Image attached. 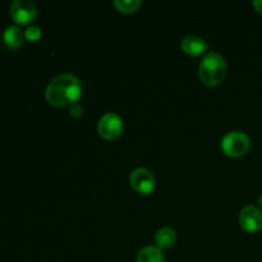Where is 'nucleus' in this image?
I'll use <instances>...</instances> for the list:
<instances>
[{
  "instance_id": "f257e3e1",
  "label": "nucleus",
  "mask_w": 262,
  "mask_h": 262,
  "mask_svg": "<svg viewBox=\"0 0 262 262\" xmlns=\"http://www.w3.org/2000/svg\"><path fill=\"white\" fill-rule=\"evenodd\" d=\"M82 96V84L78 77L71 73L59 74L49 82L45 90V99L56 107L72 106Z\"/></svg>"
},
{
  "instance_id": "f03ea898",
  "label": "nucleus",
  "mask_w": 262,
  "mask_h": 262,
  "mask_svg": "<svg viewBox=\"0 0 262 262\" xmlns=\"http://www.w3.org/2000/svg\"><path fill=\"white\" fill-rule=\"evenodd\" d=\"M227 61L220 54L210 51L199 66V77L205 86L214 87L223 82L227 74Z\"/></svg>"
},
{
  "instance_id": "7ed1b4c3",
  "label": "nucleus",
  "mask_w": 262,
  "mask_h": 262,
  "mask_svg": "<svg viewBox=\"0 0 262 262\" xmlns=\"http://www.w3.org/2000/svg\"><path fill=\"white\" fill-rule=\"evenodd\" d=\"M222 151L229 158H242L250 151L251 140L245 132L232 130L223 137Z\"/></svg>"
},
{
  "instance_id": "20e7f679",
  "label": "nucleus",
  "mask_w": 262,
  "mask_h": 262,
  "mask_svg": "<svg viewBox=\"0 0 262 262\" xmlns=\"http://www.w3.org/2000/svg\"><path fill=\"white\" fill-rule=\"evenodd\" d=\"M97 133L106 141H114L123 133V120L117 113H106L97 123Z\"/></svg>"
},
{
  "instance_id": "39448f33",
  "label": "nucleus",
  "mask_w": 262,
  "mask_h": 262,
  "mask_svg": "<svg viewBox=\"0 0 262 262\" xmlns=\"http://www.w3.org/2000/svg\"><path fill=\"white\" fill-rule=\"evenodd\" d=\"M9 13L17 25H28L37 17V7L31 0H14L10 4Z\"/></svg>"
},
{
  "instance_id": "423d86ee",
  "label": "nucleus",
  "mask_w": 262,
  "mask_h": 262,
  "mask_svg": "<svg viewBox=\"0 0 262 262\" xmlns=\"http://www.w3.org/2000/svg\"><path fill=\"white\" fill-rule=\"evenodd\" d=\"M129 184L137 193L150 194L152 193L156 186V179L154 174L146 168H137L130 173Z\"/></svg>"
},
{
  "instance_id": "0eeeda50",
  "label": "nucleus",
  "mask_w": 262,
  "mask_h": 262,
  "mask_svg": "<svg viewBox=\"0 0 262 262\" xmlns=\"http://www.w3.org/2000/svg\"><path fill=\"white\" fill-rule=\"evenodd\" d=\"M239 225L245 232L257 233L262 229V211L255 205H247L239 212Z\"/></svg>"
},
{
  "instance_id": "6e6552de",
  "label": "nucleus",
  "mask_w": 262,
  "mask_h": 262,
  "mask_svg": "<svg viewBox=\"0 0 262 262\" xmlns=\"http://www.w3.org/2000/svg\"><path fill=\"white\" fill-rule=\"evenodd\" d=\"M181 48L187 55L191 56H200L204 55V54L206 55L207 50H209V45H207L206 41L196 35H188L183 37Z\"/></svg>"
},
{
  "instance_id": "1a4fd4ad",
  "label": "nucleus",
  "mask_w": 262,
  "mask_h": 262,
  "mask_svg": "<svg viewBox=\"0 0 262 262\" xmlns=\"http://www.w3.org/2000/svg\"><path fill=\"white\" fill-rule=\"evenodd\" d=\"M25 32L18 26H9L3 32V42L10 50H17L25 42Z\"/></svg>"
},
{
  "instance_id": "9d476101",
  "label": "nucleus",
  "mask_w": 262,
  "mask_h": 262,
  "mask_svg": "<svg viewBox=\"0 0 262 262\" xmlns=\"http://www.w3.org/2000/svg\"><path fill=\"white\" fill-rule=\"evenodd\" d=\"M177 242V233L176 230H173L171 228H161L160 230H158L155 235V243L156 247L163 250H169V248L173 247Z\"/></svg>"
},
{
  "instance_id": "9b49d317",
  "label": "nucleus",
  "mask_w": 262,
  "mask_h": 262,
  "mask_svg": "<svg viewBox=\"0 0 262 262\" xmlns=\"http://www.w3.org/2000/svg\"><path fill=\"white\" fill-rule=\"evenodd\" d=\"M136 262H164L163 251L156 246H146L137 253Z\"/></svg>"
},
{
  "instance_id": "f8f14e48",
  "label": "nucleus",
  "mask_w": 262,
  "mask_h": 262,
  "mask_svg": "<svg viewBox=\"0 0 262 262\" xmlns=\"http://www.w3.org/2000/svg\"><path fill=\"white\" fill-rule=\"evenodd\" d=\"M141 4H142L141 0H115L114 2V7L123 14L135 13L141 7Z\"/></svg>"
},
{
  "instance_id": "ddd939ff",
  "label": "nucleus",
  "mask_w": 262,
  "mask_h": 262,
  "mask_svg": "<svg viewBox=\"0 0 262 262\" xmlns=\"http://www.w3.org/2000/svg\"><path fill=\"white\" fill-rule=\"evenodd\" d=\"M41 36H42V32H41V28L37 27V26H30V27L26 28L25 37L27 41L35 42V41L40 40Z\"/></svg>"
},
{
  "instance_id": "4468645a",
  "label": "nucleus",
  "mask_w": 262,
  "mask_h": 262,
  "mask_svg": "<svg viewBox=\"0 0 262 262\" xmlns=\"http://www.w3.org/2000/svg\"><path fill=\"white\" fill-rule=\"evenodd\" d=\"M69 115L73 118L82 117V115H83V107H82L78 102L74 105H72V106H69Z\"/></svg>"
},
{
  "instance_id": "2eb2a0df",
  "label": "nucleus",
  "mask_w": 262,
  "mask_h": 262,
  "mask_svg": "<svg viewBox=\"0 0 262 262\" xmlns=\"http://www.w3.org/2000/svg\"><path fill=\"white\" fill-rule=\"evenodd\" d=\"M252 5H253V8H255L256 12L261 13L262 14V0H255V2L252 3Z\"/></svg>"
},
{
  "instance_id": "dca6fc26",
  "label": "nucleus",
  "mask_w": 262,
  "mask_h": 262,
  "mask_svg": "<svg viewBox=\"0 0 262 262\" xmlns=\"http://www.w3.org/2000/svg\"><path fill=\"white\" fill-rule=\"evenodd\" d=\"M257 205H258V207H262V194L257 199Z\"/></svg>"
},
{
  "instance_id": "f3484780",
  "label": "nucleus",
  "mask_w": 262,
  "mask_h": 262,
  "mask_svg": "<svg viewBox=\"0 0 262 262\" xmlns=\"http://www.w3.org/2000/svg\"><path fill=\"white\" fill-rule=\"evenodd\" d=\"M261 262H262V261H261Z\"/></svg>"
}]
</instances>
